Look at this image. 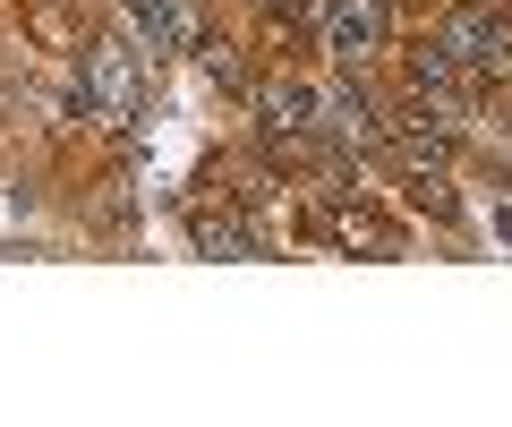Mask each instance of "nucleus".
<instances>
[{
	"mask_svg": "<svg viewBox=\"0 0 512 427\" xmlns=\"http://www.w3.org/2000/svg\"><path fill=\"white\" fill-rule=\"evenodd\" d=\"M86 112L94 120H128V112H137V43H103V52H86Z\"/></svg>",
	"mask_w": 512,
	"mask_h": 427,
	"instance_id": "1",
	"label": "nucleus"
},
{
	"mask_svg": "<svg viewBox=\"0 0 512 427\" xmlns=\"http://www.w3.org/2000/svg\"><path fill=\"white\" fill-rule=\"evenodd\" d=\"M444 52L461 60V69H504V52H512V35L487 18V9H461L453 26H444Z\"/></svg>",
	"mask_w": 512,
	"mask_h": 427,
	"instance_id": "2",
	"label": "nucleus"
},
{
	"mask_svg": "<svg viewBox=\"0 0 512 427\" xmlns=\"http://www.w3.org/2000/svg\"><path fill=\"white\" fill-rule=\"evenodd\" d=\"M325 43L342 60H367L384 43V0H333V9H325Z\"/></svg>",
	"mask_w": 512,
	"mask_h": 427,
	"instance_id": "3",
	"label": "nucleus"
},
{
	"mask_svg": "<svg viewBox=\"0 0 512 427\" xmlns=\"http://www.w3.org/2000/svg\"><path fill=\"white\" fill-rule=\"evenodd\" d=\"M128 9H137V26H146V35H154V52H171V43L188 35V18H180V0H128Z\"/></svg>",
	"mask_w": 512,
	"mask_h": 427,
	"instance_id": "4",
	"label": "nucleus"
},
{
	"mask_svg": "<svg viewBox=\"0 0 512 427\" xmlns=\"http://www.w3.org/2000/svg\"><path fill=\"white\" fill-rule=\"evenodd\" d=\"M265 112H274V129H308V120H316V94L308 86H274V94H265Z\"/></svg>",
	"mask_w": 512,
	"mask_h": 427,
	"instance_id": "5",
	"label": "nucleus"
},
{
	"mask_svg": "<svg viewBox=\"0 0 512 427\" xmlns=\"http://www.w3.org/2000/svg\"><path fill=\"white\" fill-rule=\"evenodd\" d=\"M333 231H342L350 248H376V257H384V248H393V231H384L376 214H333Z\"/></svg>",
	"mask_w": 512,
	"mask_h": 427,
	"instance_id": "6",
	"label": "nucleus"
}]
</instances>
